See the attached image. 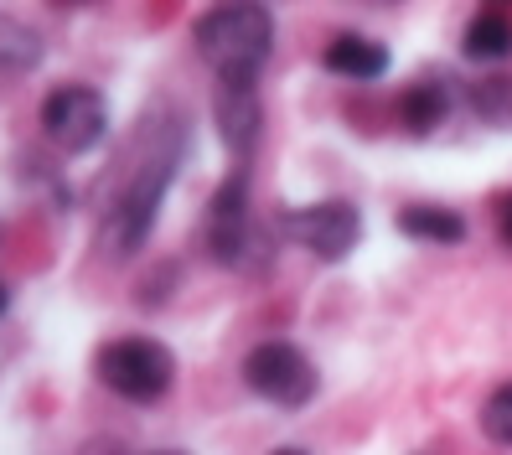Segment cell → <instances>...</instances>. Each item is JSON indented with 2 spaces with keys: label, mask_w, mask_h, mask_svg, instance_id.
I'll list each match as a JSON object with an SVG mask.
<instances>
[{
  "label": "cell",
  "mask_w": 512,
  "mask_h": 455,
  "mask_svg": "<svg viewBox=\"0 0 512 455\" xmlns=\"http://www.w3.org/2000/svg\"><path fill=\"white\" fill-rule=\"evenodd\" d=\"M244 383L280 409H306L321 388V373L295 342H259L244 357Z\"/></svg>",
  "instance_id": "8992f818"
},
{
  "label": "cell",
  "mask_w": 512,
  "mask_h": 455,
  "mask_svg": "<svg viewBox=\"0 0 512 455\" xmlns=\"http://www.w3.org/2000/svg\"><path fill=\"white\" fill-rule=\"evenodd\" d=\"M502 6H512V0H492V11H502Z\"/></svg>",
  "instance_id": "d6986e66"
},
{
  "label": "cell",
  "mask_w": 512,
  "mask_h": 455,
  "mask_svg": "<svg viewBox=\"0 0 512 455\" xmlns=\"http://www.w3.org/2000/svg\"><path fill=\"white\" fill-rule=\"evenodd\" d=\"M280 233L295 238L306 254L326 259V264H342L357 244H363V212L352 202L331 197V202H306V207H285L280 212Z\"/></svg>",
  "instance_id": "52a82bcc"
},
{
  "label": "cell",
  "mask_w": 512,
  "mask_h": 455,
  "mask_svg": "<svg viewBox=\"0 0 512 455\" xmlns=\"http://www.w3.org/2000/svg\"><path fill=\"white\" fill-rule=\"evenodd\" d=\"M42 135L63 150V156H88L109 135V104L99 88L88 83H57L42 99Z\"/></svg>",
  "instance_id": "277c9868"
},
{
  "label": "cell",
  "mask_w": 512,
  "mask_h": 455,
  "mask_svg": "<svg viewBox=\"0 0 512 455\" xmlns=\"http://www.w3.org/2000/svg\"><path fill=\"white\" fill-rule=\"evenodd\" d=\"M94 373H99V383L109 393H119V399L156 404V399H166L171 383H176V357L156 337H114V342L99 347Z\"/></svg>",
  "instance_id": "3957f363"
},
{
  "label": "cell",
  "mask_w": 512,
  "mask_h": 455,
  "mask_svg": "<svg viewBox=\"0 0 512 455\" xmlns=\"http://www.w3.org/2000/svg\"><path fill=\"white\" fill-rule=\"evenodd\" d=\"M275 455H306V450H295V445H280V450H275Z\"/></svg>",
  "instance_id": "e0dca14e"
},
{
  "label": "cell",
  "mask_w": 512,
  "mask_h": 455,
  "mask_svg": "<svg viewBox=\"0 0 512 455\" xmlns=\"http://www.w3.org/2000/svg\"><path fill=\"white\" fill-rule=\"evenodd\" d=\"M492 218H497V238L512 249V192H502V197L492 202Z\"/></svg>",
  "instance_id": "9a60e30c"
},
{
  "label": "cell",
  "mask_w": 512,
  "mask_h": 455,
  "mask_svg": "<svg viewBox=\"0 0 512 455\" xmlns=\"http://www.w3.org/2000/svg\"><path fill=\"white\" fill-rule=\"evenodd\" d=\"M192 42L218 83H259L275 52V16L259 0H218L192 21Z\"/></svg>",
  "instance_id": "7a4b0ae2"
},
{
  "label": "cell",
  "mask_w": 512,
  "mask_h": 455,
  "mask_svg": "<svg viewBox=\"0 0 512 455\" xmlns=\"http://www.w3.org/2000/svg\"><path fill=\"white\" fill-rule=\"evenodd\" d=\"M202 249L213 264L238 269L254 249V212H249V166H233L223 176V187L207 202L202 218Z\"/></svg>",
  "instance_id": "5b68a950"
},
{
  "label": "cell",
  "mask_w": 512,
  "mask_h": 455,
  "mask_svg": "<svg viewBox=\"0 0 512 455\" xmlns=\"http://www.w3.org/2000/svg\"><path fill=\"white\" fill-rule=\"evenodd\" d=\"M213 114H218V135L228 145V156L244 161L259 140V119H264L259 83H218V109Z\"/></svg>",
  "instance_id": "ba28073f"
},
{
  "label": "cell",
  "mask_w": 512,
  "mask_h": 455,
  "mask_svg": "<svg viewBox=\"0 0 512 455\" xmlns=\"http://www.w3.org/2000/svg\"><path fill=\"white\" fill-rule=\"evenodd\" d=\"M394 228L404 238H414V244H435V249H456L466 238V218L456 207H435V202H409L399 207Z\"/></svg>",
  "instance_id": "30bf717a"
},
{
  "label": "cell",
  "mask_w": 512,
  "mask_h": 455,
  "mask_svg": "<svg viewBox=\"0 0 512 455\" xmlns=\"http://www.w3.org/2000/svg\"><path fill=\"white\" fill-rule=\"evenodd\" d=\"M176 161H182V150H171V130H145L140 156L125 176V187L114 192V202L104 212V228H99L109 259H130L150 238V228L161 218V202L176 181Z\"/></svg>",
  "instance_id": "6da1fadb"
},
{
  "label": "cell",
  "mask_w": 512,
  "mask_h": 455,
  "mask_svg": "<svg viewBox=\"0 0 512 455\" xmlns=\"http://www.w3.org/2000/svg\"><path fill=\"white\" fill-rule=\"evenodd\" d=\"M450 104H456V94H450L445 83L419 78V83H409V88H404V99H399V119H404V130H409V135H435V130L445 125Z\"/></svg>",
  "instance_id": "8fae6325"
},
{
  "label": "cell",
  "mask_w": 512,
  "mask_h": 455,
  "mask_svg": "<svg viewBox=\"0 0 512 455\" xmlns=\"http://www.w3.org/2000/svg\"><path fill=\"white\" fill-rule=\"evenodd\" d=\"M466 104L481 125L492 130H512V73H487L466 88Z\"/></svg>",
  "instance_id": "4fadbf2b"
},
{
  "label": "cell",
  "mask_w": 512,
  "mask_h": 455,
  "mask_svg": "<svg viewBox=\"0 0 512 455\" xmlns=\"http://www.w3.org/2000/svg\"><path fill=\"white\" fill-rule=\"evenodd\" d=\"M481 435H487L492 445L512 450V383L487 393V404H481Z\"/></svg>",
  "instance_id": "5bb4252c"
},
{
  "label": "cell",
  "mask_w": 512,
  "mask_h": 455,
  "mask_svg": "<svg viewBox=\"0 0 512 455\" xmlns=\"http://www.w3.org/2000/svg\"><path fill=\"white\" fill-rule=\"evenodd\" d=\"M321 68L337 78H352V83H373L388 73V47L363 32H337L321 47Z\"/></svg>",
  "instance_id": "9c48e42d"
},
{
  "label": "cell",
  "mask_w": 512,
  "mask_h": 455,
  "mask_svg": "<svg viewBox=\"0 0 512 455\" xmlns=\"http://www.w3.org/2000/svg\"><path fill=\"white\" fill-rule=\"evenodd\" d=\"M145 455H187V450H145Z\"/></svg>",
  "instance_id": "ac0fdd59"
},
{
  "label": "cell",
  "mask_w": 512,
  "mask_h": 455,
  "mask_svg": "<svg viewBox=\"0 0 512 455\" xmlns=\"http://www.w3.org/2000/svg\"><path fill=\"white\" fill-rule=\"evenodd\" d=\"M461 52L471 57V63H507L512 57V21L502 16V11H481L471 26H466V42H461Z\"/></svg>",
  "instance_id": "7c38bea8"
},
{
  "label": "cell",
  "mask_w": 512,
  "mask_h": 455,
  "mask_svg": "<svg viewBox=\"0 0 512 455\" xmlns=\"http://www.w3.org/2000/svg\"><path fill=\"white\" fill-rule=\"evenodd\" d=\"M11 311V290H6V280H0V316Z\"/></svg>",
  "instance_id": "2e32d148"
}]
</instances>
